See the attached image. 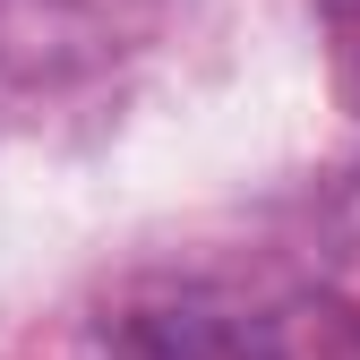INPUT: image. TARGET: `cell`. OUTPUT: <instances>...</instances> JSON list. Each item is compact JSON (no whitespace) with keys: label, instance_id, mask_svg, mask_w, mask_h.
I'll use <instances>...</instances> for the list:
<instances>
[{"label":"cell","instance_id":"6da1fadb","mask_svg":"<svg viewBox=\"0 0 360 360\" xmlns=\"http://www.w3.org/2000/svg\"><path fill=\"white\" fill-rule=\"evenodd\" d=\"M120 360H360V309L300 275H180L120 309Z\"/></svg>","mask_w":360,"mask_h":360}]
</instances>
